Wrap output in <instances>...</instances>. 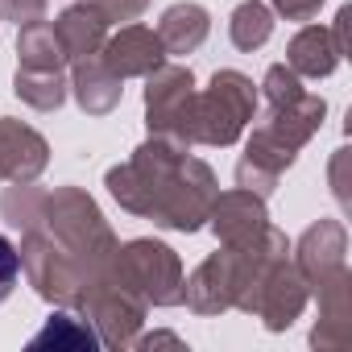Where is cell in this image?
Masks as SVG:
<instances>
[{
  "instance_id": "obj_9",
  "label": "cell",
  "mask_w": 352,
  "mask_h": 352,
  "mask_svg": "<svg viewBox=\"0 0 352 352\" xmlns=\"http://www.w3.org/2000/svg\"><path fill=\"white\" fill-rule=\"evenodd\" d=\"M307 302H311V290H307V282H302L294 257H282V261L270 265V274H265V282H261V290H257L253 315L265 323V331H286V327H294V319L307 311Z\"/></svg>"
},
{
  "instance_id": "obj_16",
  "label": "cell",
  "mask_w": 352,
  "mask_h": 352,
  "mask_svg": "<svg viewBox=\"0 0 352 352\" xmlns=\"http://www.w3.org/2000/svg\"><path fill=\"white\" fill-rule=\"evenodd\" d=\"M212 34V17L204 5L195 0H179V5H170L157 21V38L166 46V54H195Z\"/></svg>"
},
{
  "instance_id": "obj_21",
  "label": "cell",
  "mask_w": 352,
  "mask_h": 352,
  "mask_svg": "<svg viewBox=\"0 0 352 352\" xmlns=\"http://www.w3.org/2000/svg\"><path fill=\"white\" fill-rule=\"evenodd\" d=\"M87 5H91L108 25H120V21H137V17L149 9V0H87Z\"/></svg>"
},
{
  "instance_id": "obj_13",
  "label": "cell",
  "mask_w": 352,
  "mask_h": 352,
  "mask_svg": "<svg viewBox=\"0 0 352 352\" xmlns=\"http://www.w3.org/2000/svg\"><path fill=\"white\" fill-rule=\"evenodd\" d=\"M340 58H344V50L327 25H302L286 46V67L298 79H327L340 67Z\"/></svg>"
},
{
  "instance_id": "obj_14",
  "label": "cell",
  "mask_w": 352,
  "mask_h": 352,
  "mask_svg": "<svg viewBox=\"0 0 352 352\" xmlns=\"http://www.w3.org/2000/svg\"><path fill=\"white\" fill-rule=\"evenodd\" d=\"M71 91L87 116H108V112H116V104L124 96V79H116L100 63V54H91V58L71 63Z\"/></svg>"
},
{
  "instance_id": "obj_20",
  "label": "cell",
  "mask_w": 352,
  "mask_h": 352,
  "mask_svg": "<svg viewBox=\"0 0 352 352\" xmlns=\"http://www.w3.org/2000/svg\"><path fill=\"white\" fill-rule=\"evenodd\" d=\"M228 38L245 54L261 50L274 38V9L265 5V0H245V5H236L232 17H228Z\"/></svg>"
},
{
  "instance_id": "obj_15",
  "label": "cell",
  "mask_w": 352,
  "mask_h": 352,
  "mask_svg": "<svg viewBox=\"0 0 352 352\" xmlns=\"http://www.w3.org/2000/svg\"><path fill=\"white\" fill-rule=\"evenodd\" d=\"M54 38H58V46H63L67 63H79V58L100 54V46L108 42V21L87 5V0H79V5H71V9L58 13Z\"/></svg>"
},
{
  "instance_id": "obj_23",
  "label": "cell",
  "mask_w": 352,
  "mask_h": 352,
  "mask_svg": "<svg viewBox=\"0 0 352 352\" xmlns=\"http://www.w3.org/2000/svg\"><path fill=\"white\" fill-rule=\"evenodd\" d=\"M17 278H21V257H17V245H13L9 236H0V302H5V298L13 294Z\"/></svg>"
},
{
  "instance_id": "obj_3",
  "label": "cell",
  "mask_w": 352,
  "mask_h": 352,
  "mask_svg": "<svg viewBox=\"0 0 352 352\" xmlns=\"http://www.w3.org/2000/svg\"><path fill=\"white\" fill-rule=\"evenodd\" d=\"M282 257H290V241L274 224H265L249 245H220V253H212L191 270V278H183V302L195 315H224V311L253 315L257 290L270 265Z\"/></svg>"
},
{
  "instance_id": "obj_5",
  "label": "cell",
  "mask_w": 352,
  "mask_h": 352,
  "mask_svg": "<svg viewBox=\"0 0 352 352\" xmlns=\"http://www.w3.org/2000/svg\"><path fill=\"white\" fill-rule=\"evenodd\" d=\"M253 112H257V83L245 71H216L208 91H195L191 145H212V149L236 145Z\"/></svg>"
},
{
  "instance_id": "obj_7",
  "label": "cell",
  "mask_w": 352,
  "mask_h": 352,
  "mask_svg": "<svg viewBox=\"0 0 352 352\" xmlns=\"http://www.w3.org/2000/svg\"><path fill=\"white\" fill-rule=\"evenodd\" d=\"M191 120H195V75L191 67L162 63L145 75V124L149 137H166L191 149Z\"/></svg>"
},
{
  "instance_id": "obj_19",
  "label": "cell",
  "mask_w": 352,
  "mask_h": 352,
  "mask_svg": "<svg viewBox=\"0 0 352 352\" xmlns=\"http://www.w3.org/2000/svg\"><path fill=\"white\" fill-rule=\"evenodd\" d=\"M17 58L25 71H67V54L54 38V25L46 21H30L17 34Z\"/></svg>"
},
{
  "instance_id": "obj_17",
  "label": "cell",
  "mask_w": 352,
  "mask_h": 352,
  "mask_svg": "<svg viewBox=\"0 0 352 352\" xmlns=\"http://www.w3.org/2000/svg\"><path fill=\"white\" fill-rule=\"evenodd\" d=\"M30 348H34V352H38V348H54V352H91V348H100V336H96V327H91L87 319L67 315V307H63V311L50 315L46 327L30 340Z\"/></svg>"
},
{
  "instance_id": "obj_22",
  "label": "cell",
  "mask_w": 352,
  "mask_h": 352,
  "mask_svg": "<svg viewBox=\"0 0 352 352\" xmlns=\"http://www.w3.org/2000/svg\"><path fill=\"white\" fill-rule=\"evenodd\" d=\"M46 9H50V0H0V17L17 21V30L30 25V21H42Z\"/></svg>"
},
{
  "instance_id": "obj_1",
  "label": "cell",
  "mask_w": 352,
  "mask_h": 352,
  "mask_svg": "<svg viewBox=\"0 0 352 352\" xmlns=\"http://www.w3.org/2000/svg\"><path fill=\"white\" fill-rule=\"evenodd\" d=\"M104 187L129 216L153 220L170 232H199L220 195L212 166L166 137H149L145 145H137L129 162L104 174Z\"/></svg>"
},
{
  "instance_id": "obj_11",
  "label": "cell",
  "mask_w": 352,
  "mask_h": 352,
  "mask_svg": "<svg viewBox=\"0 0 352 352\" xmlns=\"http://www.w3.org/2000/svg\"><path fill=\"white\" fill-rule=\"evenodd\" d=\"M100 63L116 79H145L149 71H157L166 63V46H162L157 30H149V25H120V34H112L100 46Z\"/></svg>"
},
{
  "instance_id": "obj_24",
  "label": "cell",
  "mask_w": 352,
  "mask_h": 352,
  "mask_svg": "<svg viewBox=\"0 0 352 352\" xmlns=\"http://www.w3.org/2000/svg\"><path fill=\"white\" fill-rule=\"evenodd\" d=\"M270 9L286 21H311V17H319L323 0H270Z\"/></svg>"
},
{
  "instance_id": "obj_4",
  "label": "cell",
  "mask_w": 352,
  "mask_h": 352,
  "mask_svg": "<svg viewBox=\"0 0 352 352\" xmlns=\"http://www.w3.org/2000/svg\"><path fill=\"white\" fill-rule=\"evenodd\" d=\"M294 265L307 282V290L319 298V323L311 327L315 348H344L348 344V319H352V298H348V232L340 220H319L311 224L298 245H294Z\"/></svg>"
},
{
  "instance_id": "obj_12",
  "label": "cell",
  "mask_w": 352,
  "mask_h": 352,
  "mask_svg": "<svg viewBox=\"0 0 352 352\" xmlns=\"http://www.w3.org/2000/svg\"><path fill=\"white\" fill-rule=\"evenodd\" d=\"M208 224L216 232L220 245H249L265 224H270V212H265V199L236 187V191H224L216 195L212 212H208Z\"/></svg>"
},
{
  "instance_id": "obj_8",
  "label": "cell",
  "mask_w": 352,
  "mask_h": 352,
  "mask_svg": "<svg viewBox=\"0 0 352 352\" xmlns=\"http://www.w3.org/2000/svg\"><path fill=\"white\" fill-rule=\"evenodd\" d=\"M79 311H83V319L96 327L100 348H133V340H137V331H141V323H145L149 302L137 298L133 290H124L116 278L104 274V278L83 294Z\"/></svg>"
},
{
  "instance_id": "obj_18",
  "label": "cell",
  "mask_w": 352,
  "mask_h": 352,
  "mask_svg": "<svg viewBox=\"0 0 352 352\" xmlns=\"http://www.w3.org/2000/svg\"><path fill=\"white\" fill-rule=\"evenodd\" d=\"M13 91L34 112H58L67 91H71V83H67V71H25V67H17Z\"/></svg>"
},
{
  "instance_id": "obj_6",
  "label": "cell",
  "mask_w": 352,
  "mask_h": 352,
  "mask_svg": "<svg viewBox=\"0 0 352 352\" xmlns=\"http://www.w3.org/2000/svg\"><path fill=\"white\" fill-rule=\"evenodd\" d=\"M108 278H116L124 290H133L149 307H179L187 274L170 245H162L153 236H137L129 245H116V253L108 261Z\"/></svg>"
},
{
  "instance_id": "obj_25",
  "label": "cell",
  "mask_w": 352,
  "mask_h": 352,
  "mask_svg": "<svg viewBox=\"0 0 352 352\" xmlns=\"http://www.w3.org/2000/svg\"><path fill=\"white\" fill-rule=\"evenodd\" d=\"M153 344H174V348H183V340L174 336V331H153V336H137L133 348H153Z\"/></svg>"
},
{
  "instance_id": "obj_2",
  "label": "cell",
  "mask_w": 352,
  "mask_h": 352,
  "mask_svg": "<svg viewBox=\"0 0 352 352\" xmlns=\"http://www.w3.org/2000/svg\"><path fill=\"white\" fill-rule=\"evenodd\" d=\"M0 216L13 228H42L58 245H67L96 278L108 274V261L116 253V232L108 228L100 204L83 187H54L42 191L34 183H9L0 195Z\"/></svg>"
},
{
  "instance_id": "obj_10",
  "label": "cell",
  "mask_w": 352,
  "mask_h": 352,
  "mask_svg": "<svg viewBox=\"0 0 352 352\" xmlns=\"http://www.w3.org/2000/svg\"><path fill=\"white\" fill-rule=\"evenodd\" d=\"M50 166V145L38 129L0 116V183H38Z\"/></svg>"
}]
</instances>
